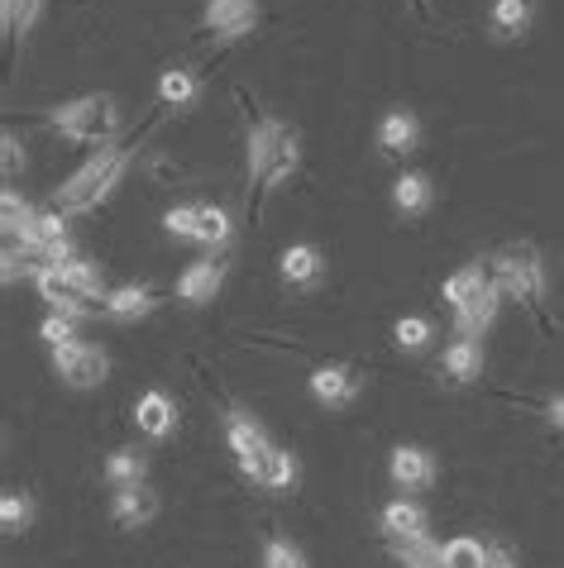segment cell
Wrapping results in <instances>:
<instances>
[{
	"instance_id": "6da1fadb",
	"label": "cell",
	"mask_w": 564,
	"mask_h": 568,
	"mask_svg": "<svg viewBox=\"0 0 564 568\" xmlns=\"http://www.w3.org/2000/svg\"><path fill=\"white\" fill-rule=\"evenodd\" d=\"M296 158H302L296 130H288L282 120H259L249 130V186H254V196H269L278 182H288L296 172Z\"/></svg>"
},
{
	"instance_id": "7a4b0ae2",
	"label": "cell",
	"mask_w": 564,
	"mask_h": 568,
	"mask_svg": "<svg viewBox=\"0 0 564 568\" xmlns=\"http://www.w3.org/2000/svg\"><path fill=\"white\" fill-rule=\"evenodd\" d=\"M130 158H134V144H124V149H101L87 168H77L72 178L58 186V211H62V215H77V211L101 206V201L115 192V182L124 178Z\"/></svg>"
},
{
	"instance_id": "3957f363",
	"label": "cell",
	"mask_w": 564,
	"mask_h": 568,
	"mask_svg": "<svg viewBox=\"0 0 564 568\" xmlns=\"http://www.w3.org/2000/svg\"><path fill=\"white\" fill-rule=\"evenodd\" d=\"M493 267V282L503 287V296H512V302H522L536 311L541 296H545V263H541V248L536 244H503L497 254L489 258Z\"/></svg>"
},
{
	"instance_id": "277c9868",
	"label": "cell",
	"mask_w": 564,
	"mask_h": 568,
	"mask_svg": "<svg viewBox=\"0 0 564 568\" xmlns=\"http://www.w3.org/2000/svg\"><path fill=\"white\" fill-rule=\"evenodd\" d=\"M53 130L62 139H77V144H111L115 130H120L115 97H77L68 105H58Z\"/></svg>"
},
{
	"instance_id": "5b68a950",
	"label": "cell",
	"mask_w": 564,
	"mask_h": 568,
	"mask_svg": "<svg viewBox=\"0 0 564 568\" xmlns=\"http://www.w3.org/2000/svg\"><path fill=\"white\" fill-rule=\"evenodd\" d=\"M53 373L68 387L91 392V387L105 383V373H111V358H105V349H97V344L77 339V344H68V349H53Z\"/></svg>"
},
{
	"instance_id": "8992f818",
	"label": "cell",
	"mask_w": 564,
	"mask_h": 568,
	"mask_svg": "<svg viewBox=\"0 0 564 568\" xmlns=\"http://www.w3.org/2000/svg\"><path fill=\"white\" fill-rule=\"evenodd\" d=\"M225 439H230V449H234V459H240V468L259 483V473H263V464H269V454L278 449L273 439L263 435V425L254 416H244V412H230L225 416Z\"/></svg>"
},
{
	"instance_id": "52a82bcc",
	"label": "cell",
	"mask_w": 564,
	"mask_h": 568,
	"mask_svg": "<svg viewBox=\"0 0 564 568\" xmlns=\"http://www.w3.org/2000/svg\"><path fill=\"white\" fill-rule=\"evenodd\" d=\"M34 287H39V296L49 302L58 315H72V321H82V315H91L97 306V296H91L87 287H77V282L68 277V267H43V273L34 277Z\"/></svg>"
},
{
	"instance_id": "ba28073f",
	"label": "cell",
	"mask_w": 564,
	"mask_h": 568,
	"mask_svg": "<svg viewBox=\"0 0 564 568\" xmlns=\"http://www.w3.org/2000/svg\"><path fill=\"white\" fill-rule=\"evenodd\" d=\"M201 24H207V34H215V39H240L259 24V0H207Z\"/></svg>"
},
{
	"instance_id": "9c48e42d",
	"label": "cell",
	"mask_w": 564,
	"mask_h": 568,
	"mask_svg": "<svg viewBox=\"0 0 564 568\" xmlns=\"http://www.w3.org/2000/svg\"><path fill=\"white\" fill-rule=\"evenodd\" d=\"M153 516H159V493H153L149 483L120 487V493L111 497V520H115V526H124V530H144Z\"/></svg>"
},
{
	"instance_id": "30bf717a",
	"label": "cell",
	"mask_w": 564,
	"mask_h": 568,
	"mask_svg": "<svg viewBox=\"0 0 564 568\" xmlns=\"http://www.w3.org/2000/svg\"><path fill=\"white\" fill-rule=\"evenodd\" d=\"M387 473H393V483L402 487V493H421V487L435 483V454L421 449V445H402V449H393Z\"/></svg>"
},
{
	"instance_id": "8fae6325",
	"label": "cell",
	"mask_w": 564,
	"mask_h": 568,
	"mask_svg": "<svg viewBox=\"0 0 564 568\" xmlns=\"http://www.w3.org/2000/svg\"><path fill=\"white\" fill-rule=\"evenodd\" d=\"M221 282H225V258H201L178 277V296L187 306H207V302H215Z\"/></svg>"
},
{
	"instance_id": "7c38bea8",
	"label": "cell",
	"mask_w": 564,
	"mask_h": 568,
	"mask_svg": "<svg viewBox=\"0 0 564 568\" xmlns=\"http://www.w3.org/2000/svg\"><path fill=\"white\" fill-rule=\"evenodd\" d=\"M497 302H503V287H497V282L479 287L460 311H454V325H460V335L464 339H483V329L497 321Z\"/></svg>"
},
{
	"instance_id": "4fadbf2b",
	"label": "cell",
	"mask_w": 564,
	"mask_h": 568,
	"mask_svg": "<svg viewBox=\"0 0 564 568\" xmlns=\"http://www.w3.org/2000/svg\"><path fill=\"white\" fill-rule=\"evenodd\" d=\"M311 397H316L321 406H350L359 397V373L340 368V363H331V368H316V373H311Z\"/></svg>"
},
{
	"instance_id": "5bb4252c",
	"label": "cell",
	"mask_w": 564,
	"mask_h": 568,
	"mask_svg": "<svg viewBox=\"0 0 564 568\" xmlns=\"http://www.w3.org/2000/svg\"><path fill=\"white\" fill-rule=\"evenodd\" d=\"M416 144H421V124L412 110H387L379 124V149L387 158H406V153H416Z\"/></svg>"
},
{
	"instance_id": "9a60e30c",
	"label": "cell",
	"mask_w": 564,
	"mask_h": 568,
	"mask_svg": "<svg viewBox=\"0 0 564 568\" xmlns=\"http://www.w3.org/2000/svg\"><path fill=\"white\" fill-rule=\"evenodd\" d=\"M134 420H139V430H144V435L168 439L172 425H178V412H172V402L163 397V392H144L139 406H134Z\"/></svg>"
},
{
	"instance_id": "2e32d148",
	"label": "cell",
	"mask_w": 564,
	"mask_h": 568,
	"mask_svg": "<svg viewBox=\"0 0 564 568\" xmlns=\"http://www.w3.org/2000/svg\"><path fill=\"white\" fill-rule=\"evenodd\" d=\"M383 530L387 540H416V535H426V511L416 507V501H387L383 507Z\"/></svg>"
},
{
	"instance_id": "e0dca14e",
	"label": "cell",
	"mask_w": 564,
	"mask_h": 568,
	"mask_svg": "<svg viewBox=\"0 0 564 568\" xmlns=\"http://www.w3.org/2000/svg\"><path fill=\"white\" fill-rule=\"evenodd\" d=\"M101 311L111 315V321H139V315L153 311V292L149 287H115L101 296Z\"/></svg>"
},
{
	"instance_id": "ac0fdd59",
	"label": "cell",
	"mask_w": 564,
	"mask_h": 568,
	"mask_svg": "<svg viewBox=\"0 0 564 568\" xmlns=\"http://www.w3.org/2000/svg\"><path fill=\"white\" fill-rule=\"evenodd\" d=\"M445 373L454 377V383H474V377L483 373V339H454L445 349Z\"/></svg>"
},
{
	"instance_id": "d6986e66",
	"label": "cell",
	"mask_w": 564,
	"mask_h": 568,
	"mask_svg": "<svg viewBox=\"0 0 564 568\" xmlns=\"http://www.w3.org/2000/svg\"><path fill=\"white\" fill-rule=\"evenodd\" d=\"M393 559L402 568H445V545H435L431 535H416V540H393Z\"/></svg>"
},
{
	"instance_id": "ffe728a7",
	"label": "cell",
	"mask_w": 564,
	"mask_h": 568,
	"mask_svg": "<svg viewBox=\"0 0 564 568\" xmlns=\"http://www.w3.org/2000/svg\"><path fill=\"white\" fill-rule=\"evenodd\" d=\"M489 282H493V267H489V263H469V267H460V273L445 277V302L460 311L469 296H474L479 287H489Z\"/></svg>"
},
{
	"instance_id": "44dd1931",
	"label": "cell",
	"mask_w": 564,
	"mask_h": 568,
	"mask_svg": "<svg viewBox=\"0 0 564 568\" xmlns=\"http://www.w3.org/2000/svg\"><path fill=\"white\" fill-rule=\"evenodd\" d=\"M316 277H321V254L311 244H292L288 254H282V282H292V287H311Z\"/></svg>"
},
{
	"instance_id": "7402d4cb",
	"label": "cell",
	"mask_w": 564,
	"mask_h": 568,
	"mask_svg": "<svg viewBox=\"0 0 564 568\" xmlns=\"http://www.w3.org/2000/svg\"><path fill=\"white\" fill-rule=\"evenodd\" d=\"M493 34L497 39H522L531 29V0H493Z\"/></svg>"
},
{
	"instance_id": "603a6c76",
	"label": "cell",
	"mask_w": 564,
	"mask_h": 568,
	"mask_svg": "<svg viewBox=\"0 0 564 568\" xmlns=\"http://www.w3.org/2000/svg\"><path fill=\"white\" fill-rule=\"evenodd\" d=\"M34 206H29V201L14 192V186H6V192H0V230H6V240H24V230L34 225Z\"/></svg>"
},
{
	"instance_id": "cb8c5ba5",
	"label": "cell",
	"mask_w": 564,
	"mask_h": 568,
	"mask_svg": "<svg viewBox=\"0 0 564 568\" xmlns=\"http://www.w3.org/2000/svg\"><path fill=\"white\" fill-rule=\"evenodd\" d=\"M144 473H149V464H144V454L139 449H115L111 459H105V483H111L115 493L120 487H139L144 483Z\"/></svg>"
},
{
	"instance_id": "d4e9b609",
	"label": "cell",
	"mask_w": 564,
	"mask_h": 568,
	"mask_svg": "<svg viewBox=\"0 0 564 568\" xmlns=\"http://www.w3.org/2000/svg\"><path fill=\"white\" fill-rule=\"evenodd\" d=\"M393 206L402 215H421L431 206V178H421V172H406V178L393 182Z\"/></svg>"
},
{
	"instance_id": "484cf974",
	"label": "cell",
	"mask_w": 564,
	"mask_h": 568,
	"mask_svg": "<svg viewBox=\"0 0 564 568\" xmlns=\"http://www.w3.org/2000/svg\"><path fill=\"white\" fill-rule=\"evenodd\" d=\"M197 77L187 72V68H168L163 77H159V97H163V105H192L197 101Z\"/></svg>"
},
{
	"instance_id": "4316f807",
	"label": "cell",
	"mask_w": 564,
	"mask_h": 568,
	"mask_svg": "<svg viewBox=\"0 0 564 568\" xmlns=\"http://www.w3.org/2000/svg\"><path fill=\"white\" fill-rule=\"evenodd\" d=\"M259 487H269V493H288V487H296V459L288 449L269 454V464H263V473H259Z\"/></svg>"
},
{
	"instance_id": "83f0119b",
	"label": "cell",
	"mask_w": 564,
	"mask_h": 568,
	"mask_svg": "<svg viewBox=\"0 0 564 568\" xmlns=\"http://www.w3.org/2000/svg\"><path fill=\"white\" fill-rule=\"evenodd\" d=\"M197 244H207V248L230 244V215L221 206H201V215H197Z\"/></svg>"
},
{
	"instance_id": "f1b7e54d",
	"label": "cell",
	"mask_w": 564,
	"mask_h": 568,
	"mask_svg": "<svg viewBox=\"0 0 564 568\" xmlns=\"http://www.w3.org/2000/svg\"><path fill=\"white\" fill-rule=\"evenodd\" d=\"M489 564V545L474 540V535H460V540L445 545V568H483Z\"/></svg>"
},
{
	"instance_id": "f546056e",
	"label": "cell",
	"mask_w": 564,
	"mask_h": 568,
	"mask_svg": "<svg viewBox=\"0 0 564 568\" xmlns=\"http://www.w3.org/2000/svg\"><path fill=\"white\" fill-rule=\"evenodd\" d=\"M0 10H6V34H29L43 10V0H0Z\"/></svg>"
},
{
	"instance_id": "4dcf8cb0",
	"label": "cell",
	"mask_w": 564,
	"mask_h": 568,
	"mask_svg": "<svg viewBox=\"0 0 564 568\" xmlns=\"http://www.w3.org/2000/svg\"><path fill=\"white\" fill-rule=\"evenodd\" d=\"M29 520H34V501H29L24 493H6V497H0V526H6V535H20Z\"/></svg>"
},
{
	"instance_id": "1f68e13d",
	"label": "cell",
	"mask_w": 564,
	"mask_h": 568,
	"mask_svg": "<svg viewBox=\"0 0 564 568\" xmlns=\"http://www.w3.org/2000/svg\"><path fill=\"white\" fill-rule=\"evenodd\" d=\"M393 335L406 354H421L431 344V321H421V315H402V321L393 325Z\"/></svg>"
},
{
	"instance_id": "d6a6232c",
	"label": "cell",
	"mask_w": 564,
	"mask_h": 568,
	"mask_svg": "<svg viewBox=\"0 0 564 568\" xmlns=\"http://www.w3.org/2000/svg\"><path fill=\"white\" fill-rule=\"evenodd\" d=\"M263 568H306V555H302V549H296L292 540L273 535V540L263 545Z\"/></svg>"
},
{
	"instance_id": "836d02e7",
	"label": "cell",
	"mask_w": 564,
	"mask_h": 568,
	"mask_svg": "<svg viewBox=\"0 0 564 568\" xmlns=\"http://www.w3.org/2000/svg\"><path fill=\"white\" fill-rule=\"evenodd\" d=\"M43 339H49V349H68V344H77V321L72 315H49V321H43V329H39Z\"/></svg>"
},
{
	"instance_id": "e575fe53",
	"label": "cell",
	"mask_w": 564,
	"mask_h": 568,
	"mask_svg": "<svg viewBox=\"0 0 564 568\" xmlns=\"http://www.w3.org/2000/svg\"><path fill=\"white\" fill-rule=\"evenodd\" d=\"M197 215H201V206H172L163 215V230L178 234V240H197Z\"/></svg>"
},
{
	"instance_id": "d590c367",
	"label": "cell",
	"mask_w": 564,
	"mask_h": 568,
	"mask_svg": "<svg viewBox=\"0 0 564 568\" xmlns=\"http://www.w3.org/2000/svg\"><path fill=\"white\" fill-rule=\"evenodd\" d=\"M0 149H6V153H0V163H6V178H14V172H20V168H24L20 139H14V134H6V139H0Z\"/></svg>"
},
{
	"instance_id": "8d00e7d4",
	"label": "cell",
	"mask_w": 564,
	"mask_h": 568,
	"mask_svg": "<svg viewBox=\"0 0 564 568\" xmlns=\"http://www.w3.org/2000/svg\"><path fill=\"white\" fill-rule=\"evenodd\" d=\"M483 568H516L512 549L507 545H489V564H483Z\"/></svg>"
},
{
	"instance_id": "74e56055",
	"label": "cell",
	"mask_w": 564,
	"mask_h": 568,
	"mask_svg": "<svg viewBox=\"0 0 564 568\" xmlns=\"http://www.w3.org/2000/svg\"><path fill=\"white\" fill-rule=\"evenodd\" d=\"M551 420H555L560 430H564V397H555V402H551Z\"/></svg>"
}]
</instances>
